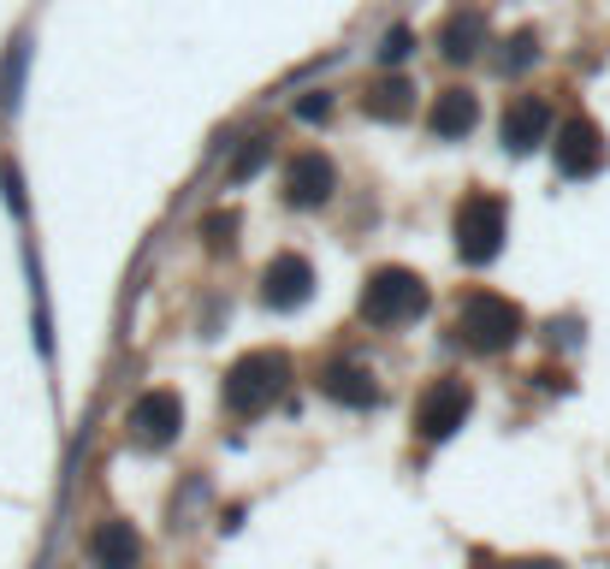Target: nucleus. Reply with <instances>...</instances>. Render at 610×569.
<instances>
[{
    "label": "nucleus",
    "instance_id": "14",
    "mask_svg": "<svg viewBox=\"0 0 610 569\" xmlns=\"http://www.w3.org/2000/svg\"><path fill=\"white\" fill-rule=\"evenodd\" d=\"M362 113H368V119H386V125H397V119H409V113H415V83L392 72L386 83H374V90L362 95Z\"/></svg>",
    "mask_w": 610,
    "mask_h": 569
},
{
    "label": "nucleus",
    "instance_id": "3",
    "mask_svg": "<svg viewBox=\"0 0 610 569\" xmlns=\"http://www.w3.org/2000/svg\"><path fill=\"white\" fill-rule=\"evenodd\" d=\"M504 232H510V214L492 190H475V196L457 202V220H450V237H457V255L468 267H486L504 250Z\"/></svg>",
    "mask_w": 610,
    "mask_h": 569
},
{
    "label": "nucleus",
    "instance_id": "7",
    "mask_svg": "<svg viewBox=\"0 0 610 569\" xmlns=\"http://www.w3.org/2000/svg\"><path fill=\"white\" fill-rule=\"evenodd\" d=\"M308 291H315V267H308V255H273L267 273H261V303L267 308H303L308 303Z\"/></svg>",
    "mask_w": 610,
    "mask_h": 569
},
{
    "label": "nucleus",
    "instance_id": "20",
    "mask_svg": "<svg viewBox=\"0 0 610 569\" xmlns=\"http://www.w3.org/2000/svg\"><path fill=\"white\" fill-rule=\"evenodd\" d=\"M326 113H333V95H326V90H308L303 101H296V119H308V125L326 119Z\"/></svg>",
    "mask_w": 610,
    "mask_h": 569
},
{
    "label": "nucleus",
    "instance_id": "6",
    "mask_svg": "<svg viewBox=\"0 0 610 569\" xmlns=\"http://www.w3.org/2000/svg\"><path fill=\"white\" fill-rule=\"evenodd\" d=\"M557 172L563 179H592V172L604 166V131L592 125L587 113H569L563 125H557Z\"/></svg>",
    "mask_w": 610,
    "mask_h": 569
},
{
    "label": "nucleus",
    "instance_id": "12",
    "mask_svg": "<svg viewBox=\"0 0 610 569\" xmlns=\"http://www.w3.org/2000/svg\"><path fill=\"white\" fill-rule=\"evenodd\" d=\"M90 563L95 569H136L143 563V540H136L131 522H101L90 534Z\"/></svg>",
    "mask_w": 610,
    "mask_h": 569
},
{
    "label": "nucleus",
    "instance_id": "19",
    "mask_svg": "<svg viewBox=\"0 0 610 569\" xmlns=\"http://www.w3.org/2000/svg\"><path fill=\"white\" fill-rule=\"evenodd\" d=\"M409 54H415V30H409V24H392L386 42H379V65H392V72H397Z\"/></svg>",
    "mask_w": 610,
    "mask_h": 569
},
{
    "label": "nucleus",
    "instance_id": "2",
    "mask_svg": "<svg viewBox=\"0 0 610 569\" xmlns=\"http://www.w3.org/2000/svg\"><path fill=\"white\" fill-rule=\"evenodd\" d=\"M285 379H291L285 350H250V356H237L232 368H225L220 404L232 409L237 421H250V416H261V409H273V398L285 392Z\"/></svg>",
    "mask_w": 610,
    "mask_h": 569
},
{
    "label": "nucleus",
    "instance_id": "22",
    "mask_svg": "<svg viewBox=\"0 0 610 569\" xmlns=\"http://www.w3.org/2000/svg\"><path fill=\"white\" fill-rule=\"evenodd\" d=\"M232 232H237V220H232V214H225V220H220V214L207 220V244H225V237H232Z\"/></svg>",
    "mask_w": 610,
    "mask_h": 569
},
{
    "label": "nucleus",
    "instance_id": "23",
    "mask_svg": "<svg viewBox=\"0 0 610 569\" xmlns=\"http://www.w3.org/2000/svg\"><path fill=\"white\" fill-rule=\"evenodd\" d=\"M516 569H563V563H551V558H528V563H516Z\"/></svg>",
    "mask_w": 610,
    "mask_h": 569
},
{
    "label": "nucleus",
    "instance_id": "1",
    "mask_svg": "<svg viewBox=\"0 0 610 569\" xmlns=\"http://www.w3.org/2000/svg\"><path fill=\"white\" fill-rule=\"evenodd\" d=\"M450 333H457V344H468V350L498 356V350H510V344L528 333V315H521L510 297H498V291H468V297L457 303Z\"/></svg>",
    "mask_w": 610,
    "mask_h": 569
},
{
    "label": "nucleus",
    "instance_id": "8",
    "mask_svg": "<svg viewBox=\"0 0 610 569\" xmlns=\"http://www.w3.org/2000/svg\"><path fill=\"white\" fill-rule=\"evenodd\" d=\"M179 427H184V404H179V392L154 386V392H143V398L131 404V434L143 439V445H154V451L179 439Z\"/></svg>",
    "mask_w": 610,
    "mask_h": 569
},
{
    "label": "nucleus",
    "instance_id": "5",
    "mask_svg": "<svg viewBox=\"0 0 610 569\" xmlns=\"http://www.w3.org/2000/svg\"><path fill=\"white\" fill-rule=\"evenodd\" d=\"M468 404H475V398H468L462 379H433V386L421 392V404H415V427H421V439H433V445L450 439L468 421Z\"/></svg>",
    "mask_w": 610,
    "mask_h": 569
},
{
    "label": "nucleus",
    "instance_id": "21",
    "mask_svg": "<svg viewBox=\"0 0 610 569\" xmlns=\"http://www.w3.org/2000/svg\"><path fill=\"white\" fill-rule=\"evenodd\" d=\"M0 184H7V202H12V214H24V184H19V166H0Z\"/></svg>",
    "mask_w": 610,
    "mask_h": 569
},
{
    "label": "nucleus",
    "instance_id": "15",
    "mask_svg": "<svg viewBox=\"0 0 610 569\" xmlns=\"http://www.w3.org/2000/svg\"><path fill=\"white\" fill-rule=\"evenodd\" d=\"M480 42H486V19H480V12H457V19L445 24V37H439V54L450 65H462V60L480 54Z\"/></svg>",
    "mask_w": 610,
    "mask_h": 569
},
{
    "label": "nucleus",
    "instance_id": "16",
    "mask_svg": "<svg viewBox=\"0 0 610 569\" xmlns=\"http://www.w3.org/2000/svg\"><path fill=\"white\" fill-rule=\"evenodd\" d=\"M273 161V136H243V149L232 154V166H225V184H243V179H255V172L261 166H267Z\"/></svg>",
    "mask_w": 610,
    "mask_h": 569
},
{
    "label": "nucleus",
    "instance_id": "9",
    "mask_svg": "<svg viewBox=\"0 0 610 569\" xmlns=\"http://www.w3.org/2000/svg\"><path fill=\"white\" fill-rule=\"evenodd\" d=\"M498 136H504V149H510V154L539 149V143L551 136V101H546V95H516L510 108H504Z\"/></svg>",
    "mask_w": 610,
    "mask_h": 569
},
{
    "label": "nucleus",
    "instance_id": "13",
    "mask_svg": "<svg viewBox=\"0 0 610 569\" xmlns=\"http://www.w3.org/2000/svg\"><path fill=\"white\" fill-rule=\"evenodd\" d=\"M427 125H433V136L457 143V136H468V131L480 125V101L468 95V90H439V101H433V113H427Z\"/></svg>",
    "mask_w": 610,
    "mask_h": 569
},
{
    "label": "nucleus",
    "instance_id": "4",
    "mask_svg": "<svg viewBox=\"0 0 610 569\" xmlns=\"http://www.w3.org/2000/svg\"><path fill=\"white\" fill-rule=\"evenodd\" d=\"M427 308V280L415 267H379L362 285V321L368 326H404Z\"/></svg>",
    "mask_w": 610,
    "mask_h": 569
},
{
    "label": "nucleus",
    "instance_id": "10",
    "mask_svg": "<svg viewBox=\"0 0 610 569\" xmlns=\"http://www.w3.org/2000/svg\"><path fill=\"white\" fill-rule=\"evenodd\" d=\"M333 184H338V172H333V161H326L321 149L296 154V161L285 166V202L291 209H321V202L333 196Z\"/></svg>",
    "mask_w": 610,
    "mask_h": 569
},
{
    "label": "nucleus",
    "instance_id": "17",
    "mask_svg": "<svg viewBox=\"0 0 610 569\" xmlns=\"http://www.w3.org/2000/svg\"><path fill=\"white\" fill-rule=\"evenodd\" d=\"M24 60H30V42L19 37V42H12V54H7V65H0V113H12V108H19V90H24Z\"/></svg>",
    "mask_w": 610,
    "mask_h": 569
},
{
    "label": "nucleus",
    "instance_id": "18",
    "mask_svg": "<svg viewBox=\"0 0 610 569\" xmlns=\"http://www.w3.org/2000/svg\"><path fill=\"white\" fill-rule=\"evenodd\" d=\"M533 60H539V37H533V30H521V37H510V42H504L498 72H504V78H510V72H528Z\"/></svg>",
    "mask_w": 610,
    "mask_h": 569
},
{
    "label": "nucleus",
    "instance_id": "11",
    "mask_svg": "<svg viewBox=\"0 0 610 569\" xmlns=\"http://www.w3.org/2000/svg\"><path fill=\"white\" fill-rule=\"evenodd\" d=\"M321 392H326L333 404H344V409H368V404L379 398L374 368H368V362H350V356H344V362H333V368L321 374Z\"/></svg>",
    "mask_w": 610,
    "mask_h": 569
}]
</instances>
